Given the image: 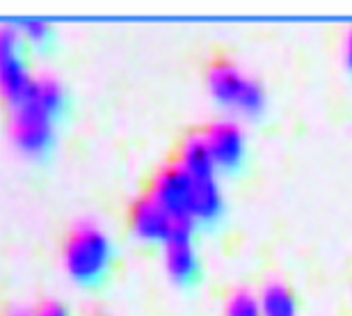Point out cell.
Returning <instances> with one entry per match:
<instances>
[{
	"label": "cell",
	"mask_w": 352,
	"mask_h": 316,
	"mask_svg": "<svg viewBox=\"0 0 352 316\" xmlns=\"http://www.w3.org/2000/svg\"><path fill=\"white\" fill-rule=\"evenodd\" d=\"M62 105L60 85L51 78L32 81L25 99L14 108L12 136L23 151L39 154L51 145L53 117Z\"/></svg>",
	"instance_id": "obj_1"
},
{
	"label": "cell",
	"mask_w": 352,
	"mask_h": 316,
	"mask_svg": "<svg viewBox=\"0 0 352 316\" xmlns=\"http://www.w3.org/2000/svg\"><path fill=\"white\" fill-rule=\"evenodd\" d=\"M110 241L94 224H78L65 243V264L69 275L80 284L96 282L108 268Z\"/></svg>",
	"instance_id": "obj_2"
},
{
	"label": "cell",
	"mask_w": 352,
	"mask_h": 316,
	"mask_svg": "<svg viewBox=\"0 0 352 316\" xmlns=\"http://www.w3.org/2000/svg\"><path fill=\"white\" fill-rule=\"evenodd\" d=\"M208 87L210 94L217 101L229 105L234 110L258 115L265 105V94L256 81L245 76L241 69L229 65V62H217L208 72Z\"/></svg>",
	"instance_id": "obj_3"
},
{
	"label": "cell",
	"mask_w": 352,
	"mask_h": 316,
	"mask_svg": "<svg viewBox=\"0 0 352 316\" xmlns=\"http://www.w3.org/2000/svg\"><path fill=\"white\" fill-rule=\"evenodd\" d=\"M21 34L14 28L0 25V96L14 108L25 99L32 81L28 78L19 53Z\"/></svg>",
	"instance_id": "obj_4"
},
{
	"label": "cell",
	"mask_w": 352,
	"mask_h": 316,
	"mask_svg": "<svg viewBox=\"0 0 352 316\" xmlns=\"http://www.w3.org/2000/svg\"><path fill=\"white\" fill-rule=\"evenodd\" d=\"M192 186L195 181L183 172V167L170 165L163 167L151 181L149 195L158 204H163L176 220H192L190 204H192Z\"/></svg>",
	"instance_id": "obj_5"
},
{
	"label": "cell",
	"mask_w": 352,
	"mask_h": 316,
	"mask_svg": "<svg viewBox=\"0 0 352 316\" xmlns=\"http://www.w3.org/2000/svg\"><path fill=\"white\" fill-rule=\"evenodd\" d=\"M179 222L181 220H176L170 211L163 204H158L151 195H144V198H140L135 204L131 207L133 231H135L140 238H144V241L167 243L174 236Z\"/></svg>",
	"instance_id": "obj_6"
},
{
	"label": "cell",
	"mask_w": 352,
	"mask_h": 316,
	"mask_svg": "<svg viewBox=\"0 0 352 316\" xmlns=\"http://www.w3.org/2000/svg\"><path fill=\"white\" fill-rule=\"evenodd\" d=\"M206 145L210 149V156L215 160V167L222 170H234L241 163L245 143H243V131L231 122L213 124L206 131Z\"/></svg>",
	"instance_id": "obj_7"
},
{
	"label": "cell",
	"mask_w": 352,
	"mask_h": 316,
	"mask_svg": "<svg viewBox=\"0 0 352 316\" xmlns=\"http://www.w3.org/2000/svg\"><path fill=\"white\" fill-rule=\"evenodd\" d=\"M192 220H181L179 227H176L174 236L167 241V271L174 280L179 282H188V280L195 277L197 273V255L192 248Z\"/></svg>",
	"instance_id": "obj_8"
},
{
	"label": "cell",
	"mask_w": 352,
	"mask_h": 316,
	"mask_svg": "<svg viewBox=\"0 0 352 316\" xmlns=\"http://www.w3.org/2000/svg\"><path fill=\"white\" fill-rule=\"evenodd\" d=\"M179 167H183V172H186L192 181L213 179L215 177L217 167H215L213 156H210L206 138H204V136H192V138H188L186 143H183Z\"/></svg>",
	"instance_id": "obj_9"
},
{
	"label": "cell",
	"mask_w": 352,
	"mask_h": 316,
	"mask_svg": "<svg viewBox=\"0 0 352 316\" xmlns=\"http://www.w3.org/2000/svg\"><path fill=\"white\" fill-rule=\"evenodd\" d=\"M222 209V195L220 188L213 179L195 181L192 186V204H190V213L192 220H213Z\"/></svg>",
	"instance_id": "obj_10"
},
{
	"label": "cell",
	"mask_w": 352,
	"mask_h": 316,
	"mask_svg": "<svg viewBox=\"0 0 352 316\" xmlns=\"http://www.w3.org/2000/svg\"><path fill=\"white\" fill-rule=\"evenodd\" d=\"M258 303L263 316H295V296L284 284H267Z\"/></svg>",
	"instance_id": "obj_11"
},
{
	"label": "cell",
	"mask_w": 352,
	"mask_h": 316,
	"mask_svg": "<svg viewBox=\"0 0 352 316\" xmlns=\"http://www.w3.org/2000/svg\"><path fill=\"white\" fill-rule=\"evenodd\" d=\"M227 316H263L261 303L248 291H238L234 298L229 300Z\"/></svg>",
	"instance_id": "obj_12"
},
{
	"label": "cell",
	"mask_w": 352,
	"mask_h": 316,
	"mask_svg": "<svg viewBox=\"0 0 352 316\" xmlns=\"http://www.w3.org/2000/svg\"><path fill=\"white\" fill-rule=\"evenodd\" d=\"M21 32H23L28 39H32L39 44V41H44L48 37V25L41 23V21H28V23L21 25Z\"/></svg>",
	"instance_id": "obj_13"
},
{
	"label": "cell",
	"mask_w": 352,
	"mask_h": 316,
	"mask_svg": "<svg viewBox=\"0 0 352 316\" xmlns=\"http://www.w3.org/2000/svg\"><path fill=\"white\" fill-rule=\"evenodd\" d=\"M34 316H69V312L58 303H41L34 310Z\"/></svg>",
	"instance_id": "obj_14"
},
{
	"label": "cell",
	"mask_w": 352,
	"mask_h": 316,
	"mask_svg": "<svg viewBox=\"0 0 352 316\" xmlns=\"http://www.w3.org/2000/svg\"><path fill=\"white\" fill-rule=\"evenodd\" d=\"M346 62H348V67L352 69V32L348 34V41H346Z\"/></svg>",
	"instance_id": "obj_15"
},
{
	"label": "cell",
	"mask_w": 352,
	"mask_h": 316,
	"mask_svg": "<svg viewBox=\"0 0 352 316\" xmlns=\"http://www.w3.org/2000/svg\"><path fill=\"white\" fill-rule=\"evenodd\" d=\"M10 316H34V314H28V312H14V314H10Z\"/></svg>",
	"instance_id": "obj_16"
}]
</instances>
